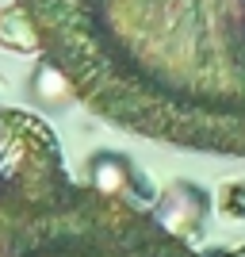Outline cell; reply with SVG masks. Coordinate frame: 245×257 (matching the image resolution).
<instances>
[{"label":"cell","mask_w":245,"mask_h":257,"mask_svg":"<svg viewBox=\"0 0 245 257\" xmlns=\"http://www.w3.org/2000/svg\"><path fill=\"white\" fill-rule=\"evenodd\" d=\"M20 12L107 123L245 158V0H20Z\"/></svg>","instance_id":"6da1fadb"},{"label":"cell","mask_w":245,"mask_h":257,"mask_svg":"<svg viewBox=\"0 0 245 257\" xmlns=\"http://www.w3.org/2000/svg\"><path fill=\"white\" fill-rule=\"evenodd\" d=\"M0 257H203L157 215L100 184H73L58 158L0 177Z\"/></svg>","instance_id":"7a4b0ae2"}]
</instances>
